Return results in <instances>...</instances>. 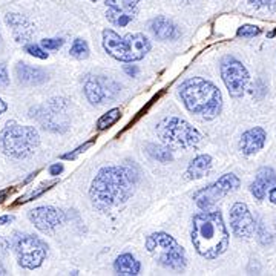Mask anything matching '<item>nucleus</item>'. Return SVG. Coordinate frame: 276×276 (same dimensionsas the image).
<instances>
[{"label":"nucleus","mask_w":276,"mask_h":276,"mask_svg":"<svg viewBox=\"0 0 276 276\" xmlns=\"http://www.w3.org/2000/svg\"><path fill=\"white\" fill-rule=\"evenodd\" d=\"M61 172H63V165H60V163H55V165L49 167V173H51L53 177H57V175H60Z\"/></svg>","instance_id":"nucleus-34"},{"label":"nucleus","mask_w":276,"mask_h":276,"mask_svg":"<svg viewBox=\"0 0 276 276\" xmlns=\"http://www.w3.org/2000/svg\"><path fill=\"white\" fill-rule=\"evenodd\" d=\"M0 275H5V267L2 266V262H0Z\"/></svg>","instance_id":"nucleus-40"},{"label":"nucleus","mask_w":276,"mask_h":276,"mask_svg":"<svg viewBox=\"0 0 276 276\" xmlns=\"http://www.w3.org/2000/svg\"><path fill=\"white\" fill-rule=\"evenodd\" d=\"M236 34L238 37H243V39H253V37L261 34V28L255 27V25H243Z\"/></svg>","instance_id":"nucleus-26"},{"label":"nucleus","mask_w":276,"mask_h":276,"mask_svg":"<svg viewBox=\"0 0 276 276\" xmlns=\"http://www.w3.org/2000/svg\"><path fill=\"white\" fill-rule=\"evenodd\" d=\"M94 144V140H91V141H86L84 144H82V146H79L75 150H72V152H68V154H65V155H61V158L63 160H75L77 158L80 154H83L86 149H89L91 146Z\"/></svg>","instance_id":"nucleus-29"},{"label":"nucleus","mask_w":276,"mask_h":276,"mask_svg":"<svg viewBox=\"0 0 276 276\" xmlns=\"http://www.w3.org/2000/svg\"><path fill=\"white\" fill-rule=\"evenodd\" d=\"M150 31H152V34L158 40H163V42H169V40L173 42V40H178L181 37L180 28L165 16H157L150 22Z\"/></svg>","instance_id":"nucleus-17"},{"label":"nucleus","mask_w":276,"mask_h":276,"mask_svg":"<svg viewBox=\"0 0 276 276\" xmlns=\"http://www.w3.org/2000/svg\"><path fill=\"white\" fill-rule=\"evenodd\" d=\"M157 134L161 141L167 146L177 147H195L201 143L203 135L189 121L180 117H166L157 124Z\"/></svg>","instance_id":"nucleus-7"},{"label":"nucleus","mask_w":276,"mask_h":276,"mask_svg":"<svg viewBox=\"0 0 276 276\" xmlns=\"http://www.w3.org/2000/svg\"><path fill=\"white\" fill-rule=\"evenodd\" d=\"M124 72H126L128 75H131V77H135L137 72H138V69H137L135 66H124Z\"/></svg>","instance_id":"nucleus-37"},{"label":"nucleus","mask_w":276,"mask_h":276,"mask_svg":"<svg viewBox=\"0 0 276 276\" xmlns=\"http://www.w3.org/2000/svg\"><path fill=\"white\" fill-rule=\"evenodd\" d=\"M91 2H95V0H91Z\"/></svg>","instance_id":"nucleus-45"},{"label":"nucleus","mask_w":276,"mask_h":276,"mask_svg":"<svg viewBox=\"0 0 276 276\" xmlns=\"http://www.w3.org/2000/svg\"><path fill=\"white\" fill-rule=\"evenodd\" d=\"M71 55L74 58H79V60H83V58H87L89 55V46H87L86 40L83 39H75L72 46H71Z\"/></svg>","instance_id":"nucleus-25"},{"label":"nucleus","mask_w":276,"mask_h":276,"mask_svg":"<svg viewBox=\"0 0 276 276\" xmlns=\"http://www.w3.org/2000/svg\"><path fill=\"white\" fill-rule=\"evenodd\" d=\"M65 40L63 39H43L42 40V48L46 51H57L63 46Z\"/></svg>","instance_id":"nucleus-28"},{"label":"nucleus","mask_w":276,"mask_h":276,"mask_svg":"<svg viewBox=\"0 0 276 276\" xmlns=\"http://www.w3.org/2000/svg\"><path fill=\"white\" fill-rule=\"evenodd\" d=\"M14 221V217L12 215H3V217H0V225H6L9 222Z\"/></svg>","instance_id":"nucleus-35"},{"label":"nucleus","mask_w":276,"mask_h":276,"mask_svg":"<svg viewBox=\"0 0 276 276\" xmlns=\"http://www.w3.org/2000/svg\"><path fill=\"white\" fill-rule=\"evenodd\" d=\"M255 233L258 235V240H259V243H261V244H270L272 238H270L269 232H266L264 225H262L261 222L255 224Z\"/></svg>","instance_id":"nucleus-30"},{"label":"nucleus","mask_w":276,"mask_h":276,"mask_svg":"<svg viewBox=\"0 0 276 276\" xmlns=\"http://www.w3.org/2000/svg\"><path fill=\"white\" fill-rule=\"evenodd\" d=\"M12 247L19 261V266L28 270L39 269L48 255V246L39 236L31 233H14Z\"/></svg>","instance_id":"nucleus-8"},{"label":"nucleus","mask_w":276,"mask_h":276,"mask_svg":"<svg viewBox=\"0 0 276 276\" xmlns=\"http://www.w3.org/2000/svg\"><path fill=\"white\" fill-rule=\"evenodd\" d=\"M49 184H46V187L45 186H40V189H37L35 192L32 191V192H29L28 195H25V196H22V198H19V201H17V204H20V203H27V201H31V199H34V198H37V196H40L45 191H48L49 187H48Z\"/></svg>","instance_id":"nucleus-32"},{"label":"nucleus","mask_w":276,"mask_h":276,"mask_svg":"<svg viewBox=\"0 0 276 276\" xmlns=\"http://www.w3.org/2000/svg\"><path fill=\"white\" fill-rule=\"evenodd\" d=\"M121 118V109L120 108H114L108 110L105 115L100 117V120L97 121V129L98 131H106L110 126H114V124Z\"/></svg>","instance_id":"nucleus-23"},{"label":"nucleus","mask_w":276,"mask_h":276,"mask_svg":"<svg viewBox=\"0 0 276 276\" xmlns=\"http://www.w3.org/2000/svg\"><path fill=\"white\" fill-rule=\"evenodd\" d=\"M40 144V135L32 126L9 121L0 132V147L12 158H28Z\"/></svg>","instance_id":"nucleus-5"},{"label":"nucleus","mask_w":276,"mask_h":276,"mask_svg":"<svg viewBox=\"0 0 276 276\" xmlns=\"http://www.w3.org/2000/svg\"><path fill=\"white\" fill-rule=\"evenodd\" d=\"M147 154L160 163H170L173 160V155L169 150V147L160 144H147Z\"/></svg>","instance_id":"nucleus-24"},{"label":"nucleus","mask_w":276,"mask_h":276,"mask_svg":"<svg viewBox=\"0 0 276 276\" xmlns=\"http://www.w3.org/2000/svg\"><path fill=\"white\" fill-rule=\"evenodd\" d=\"M255 218L250 213L247 204L235 203L230 209V225L236 236L250 238L255 233Z\"/></svg>","instance_id":"nucleus-15"},{"label":"nucleus","mask_w":276,"mask_h":276,"mask_svg":"<svg viewBox=\"0 0 276 276\" xmlns=\"http://www.w3.org/2000/svg\"><path fill=\"white\" fill-rule=\"evenodd\" d=\"M266 141H267V132L259 126H255L241 135L240 149L244 155H253L264 147Z\"/></svg>","instance_id":"nucleus-16"},{"label":"nucleus","mask_w":276,"mask_h":276,"mask_svg":"<svg viewBox=\"0 0 276 276\" xmlns=\"http://www.w3.org/2000/svg\"><path fill=\"white\" fill-rule=\"evenodd\" d=\"M178 94L183 100L186 109L191 114L199 115L206 120L218 117L222 108V95L218 87L212 82L192 77L181 83Z\"/></svg>","instance_id":"nucleus-3"},{"label":"nucleus","mask_w":276,"mask_h":276,"mask_svg":"<svg viewBox=\"0 0 276 276\" xmlns=\"http://www.w3.org/2000/svg\"><path fill=\"white\" fill-rule=\"evenodd\" d=\"M114 269L118 275L123 276H135L140 273V262L137 261V258L131 253H123L120 255L115 262H114Z\"/></svg>","instance_id":"nucleus-22"},{"label":"nucleus","mask_w":276,"mask_h":276,"mask_svg":"<svg viewBox=\"0 0 276 276\" xmlns=\"http://www.w3.org/2000/svg\"><path fill=\"white\" fill-rule=\"evenodd\" d=\"M28 218L43 233H51L65 221L63 212L51 206H40L29 210Z\"/></svg>","instance_id":"nucleus-14"},{"label":"nucleus","mask_w":276,"mask_h":276,"mask_svg":"<svg viewBox=\"0 0 276 276\" xmlns=\"http://www.w3.org/2000/svg\"><path fill=\"white\" fill-rule=\"evenodd\" d=\"M135 175L129 167L109 166L100 169L89 191L94 206L100 210H106L123 204L132 195Z\"/></svg>","instance_id":"nucleus-1"},{"label":"nucleus","mask_w":276,"mask_h":276,"mask_svg":"<svg viewBox=\"0 0 276 276\" xmlns=\"http://www.w3.org/2000/svg\"><path fill=\"white\" fill-rule=\"evenodd\" d=\"M0 42H2V35H0Z\"/></svg>","instance_id":"nucleus-42"},{"label":"nucleus","mask_w":276,"mask_h":276,"mask_svg":"<svg viewBox=\"0 0 276 276\" xmlns=\"http://www.w3.org/2000/svg\"><path fill=\"white\" fill-rule=\"evenodd\" d=\"M103 48L112 58L123 61V63H132V61L144 58L152 45L147 37L140 32L120 37L114 29H105Z\"/></svg>","instance_id":"nucleus-4"},{"label":"nucleus","mask_w":276,"mask_h":276,"mask_svg":"<svg viewBox=\"0 0 276 276\" xmlns=\"http://www.w3.org/2000/svg\"><path fill=\"white\" fill-rule=\"evenodd\" d=\"M9 193V189H5V191H0V203L3 201V199L6 198V195Z\"/></svg>","instance_id":"nucleus-39"},{"label":"nucleus","mask_w":276,"mask_h":276,"mask_svg":"<svg viewBox=\"0 0 276 276\" xmlns=\"http://www.w3.org/2000/svg\"><path fill=\"white\" fill-rule=\"evenodd\" d=\"M16 75L20 83L23 84H42L48 80V75L43 69L40 68H34L27 63H19L16 66Z\"/></svg>","instance_id":"nucleus-20"},{"label":"nucleus","mask_w":276,"mask_h":276,"mask_svg":"<svg viewBox=\"0 0 276 276\" xmlns=\"http://www.w3.org/2000/svg\"><path fill=\"white\" fill-rule=\"evenodd\" d=\"M269 199L272 204H276V187H270L269 189Z\"/></svg>","instance_id":"nucleus-36"},{"label":"nucleus","mask_w":276,"mask_h":276,"mask_svg":"<svg viewBox=\"0 0 276 276\" xmlns=\"http://www.w3.org/2000/svg\"><path fill=\"white\" fill-rule=\"evenodd\" d=\"M141 0H108L106 17L118 28H124L135 19Z\"/></svg>","instance_id":"nucleus-13"},{"label":"nucleus","mask_w":276,"mask_h":276,"mask_svg":"<svg viewBox=\"0 0 276 276\" xmlns=\"http://www.w3.org/2000/svg\"><path fill=\"white\" fill-rule=\"evenodd\" d=\"M212 167V157L207 154H201L195 157L189 166L186 169V178L187 180H201L210 172Z\"/></svg>","instance_id":"nucleus-21"},{"label":"nucleus","mask_w":276,"mask_h":276,"mask_svg":"<svg viewBox=\"0 0 276 276\" xmlns=\"http://www.w3.org/2000/svg\"><path fill=\"white\" fill-rule=\"evenodd\" d=\"M248 3L258 9H275L276 0H248Z\"/></svg>","instance_id":"nucleus-31"},{"label":"nucleus","mask_w":276,"mask_h":276,"mask_svg":"<svg viewBox=\"0 0 276 276\" xmlns=\"http://www.w3.org/2000/svg\"><path fill=\"white\" fill-rule=\"evenodd\" d=\"M146 248L160 266L170 270H183L186 267V252L173 236L157 232L146 238Z\"/></svg>","instance_id":"nucleus-6"},{"label":"nucleus","mask_w":276,"mask_h":276,"mask_svg":"<svg viewBox=\"0 0 276 276\" xmlns=\"http://www.w3.org/2000/svg\"><path fill=\"white\" fill-rule=\"evenodd\" d=\"M275 229H276V221H275Z\"/></svg>","instance_id":"nucleus-43"},{"label":"nucleus","mask_w":276,"mask_h":276,"mask_svg":"<svg viewBox=\"0 0 276 276\" xmlns=\"http://www.w3.org/2000/svg\"><path fill=\"white\" fill-rule=\"evenodd\" d=\"M8 109V106H6V103L3 102V100L2 98H0V115H2L3 114V112Z\"/></svg>","instance_id":"nucleus-38"},{"label":"nucleus","mask_w":276,"mask_h":276,"mask_svg":"<svg viewBox=\"0 0 276 276\" xmlns=\"http://www.w3.org/2000/svg\"><path fill=\"white\" fill-rule=\"evenodd\" d=\"M276 184V172L272 167H261L256 172L253 183L250 184V192L256 199H264L267 191Z\"/></svg>","instance_id":"nucleus-18"},{"label":"nucleus","mask_w":276,"mask_h":276,"mask_svg":"<svg viewBox=\"0 0 276 276\" xmlns=\"http://www.w3.org/2000/svg\"><path fill=\"white\" fill-rule=\"evenodd\" d=\"M238 187H240V178H238L235 173H224L215 183H212L210 186L204 187V189L198 191L193 195V201L201 210H209L212 206H215L221 198L236 191Z\"/></svg>","instance_id":"nucleus-9"},{"label":"nucleus","mask_w":276,"mask_h":276,"mask_svg":"<svg viewBox=\"0 0 276 276\" xmlns=\"http://www.w3.org/2000/svg\"><path fill=\"white\" fill-rule=\"evenodd\" d=\"M5 22L11 28L12 35L17 42H27L32 37L34 28L32 25L28 22V19H25L20 14H6L5 16Z\"/></svg>","instance_id":"nucleus-19"},{"label":"nucleus","mask_w":276,"mask_h":276,"mask_svg":"<svg viewBox=\"0 0 276 276\" xmlns=\"http://www.w3.org/2000/svg\"><path fill=\"white\" fill-rule=\"evenodd\" d=\"M220 71H221L222 82H224L225 87H227L230 97H233V98L243 97V94L246 91V86L250 80L247 68L235 57L225 55L221 60Z\"/></svg>","instance_id":"nucleus-10"},{"label":"nucleus","mask_w":276,"mask_h":276,"mask_svg":"<svg viewBox=\"0 0 276 276\" xmlns=\"http://www.w3.org/2000/svg\"><path fill=\"white\" fill-rule=\"evenodd\" d=\"M63 100H51L48 105L31 109V115L40 123L43 129L53 132H63L68 128Z\"/></svg>","instance_id":"nucleus-12"},{"label":"nucleus","mask_w":276,"mask_h":276,"mask_svg":"<svg viewBox=\"0 0 276 276\" xmlns=\"http://www.w3.org/2000/svg\"><path fill=\"white\" fill-rule=\"evenodd\" d=\"M183 2H191V0H183Z\"/></svg>","instance_id":"nucleus-41"},{"label":"nucleus","mask_w":276,"mask_h":276,"mask_svg":"<svg viewBox=\"0 0 276 276\" xmlns=\"http://www.w3.org/2000/svg\"><path fill=\"white\" fill-rule=\"evenodd\" d=\"M273 34H276V31H275V32H273ZM273 34H272V35H273Z\"/></svg>","instance_id":"nucleus-44"},{"label":"nucleus","mask_w":276,"mask_h":276,"mask_svg":"<svg viewBox=\"0 0 276 276\" xmlns=\"http://www.w3.org/2000/svg\"><path fill=\"white\" fill-rule=\"evenodd\" d=\"M192 243L198 255L206 259H215L229 248V232L220 210H204L193 217Z\"/></svg>","instance_id":"nucleus-2"},{"label":"nucleus","mask_w":276,"mask_h":276,"mask_svg":"<svg viewBox=\"0 0 276 276\" xmlns=\"http://www.w3.org/2000/svg\"><path fill=\"white\" fill-rule=\"evenodd\" d=\"M25 53H28L29 55H32V57H35V58H40V60H46V58H48V53L45 51L42 46L35 45V43L25 45Z\"/></svg>","instance_id":"nucleus-27"},{"label":"nucleus","mask_w":276,"mask_h":276,"mask_svg":"<svg viewBox=\"0 0 276 276\" xmlns=\"http://www.w3.org/2000/svg\"><path fill=\"white\" fill-rule=\"evenodd\" d=\"M9 84V77L5 65H0V87H6Z\"/></svg>","instance_id":"nucleus-33"},{"label":"nucleus","mask_w":276,"mask_h":276,"mask_svg":"<svg viewBox=\"0 0 276 276\" xmlns=\"http://www.w3.org/2000/svg\"><path fill=\"white\" fill-rule=\"evenodd\" d=\"M121 86L105 75H92L84 83V95L92 106H102L115 100Z\"/></svg>","instance_id":"nucleus-11"}]
</instances>
